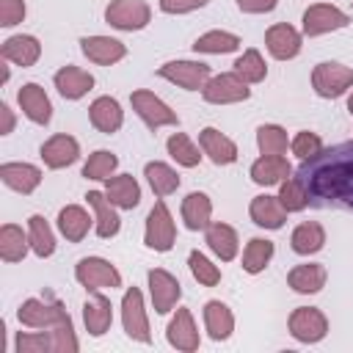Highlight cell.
I'll return each mask as SVG.
<instances>
[{
  "label": "cell",
  "instance_id": "1",
  "mask_svg": "<svg viewBox=\"0 0 353 353\" xmlns=\"http://www.w3.org/2000/svg\"><path fill=\"white\" fill-rule=\"evenodd\" d=\"M295 176L301 179L309 204L353 210V143H339L325 152L320 149L301 163Z\"/></svg>",
  "mask_w": 353,
  "mask_h": 353
},
{
  "label": "cell",
  "instance_id": "2",
  "mask_svg": "<svg viewBox=\"0 0 353 353\" xmlns=\"http://www.w3.org/2000/svg\"><path fill=\"white\" fill-rule=\"evenodd\" d=\"M19 323H25L30 328H58V325H66L72 320H69L66 309L58 301L44 303V301L30 298V301H25L19 306Z\"/></svg>",
  "mask_w": 353,
  "mask_h": 353
},
{
  "label": "cell",
  "instance_id": "3",
  "mask_svg": "<svg viewBox=\"0 0 353 353\" xmlns=\"http://www.w3.org/2000/svg\"><path fill=\"white\" fill-rule=\"evenodd\" d=\"M312 83L317 88L320 97H339L345 88L353 85V69L350 66H342V63H317L314 72H312Z\"/></svg>",
  "mask_w": 353,
  "mask_h": 353
},
{
  "label": "cell",
  "instance_id": "4",
  "mask_svg": "<svg viewBox=\"0 0 353 353\" xmlns=\"http://www.w3.org/2000/svg\"><path fill=\"white\" fill-rule=\"evenodd\" d=\"M157 74L165 77V80H171V83H176L185 91H196V88H204L207 85L210 66L207 63H196V61H171V63L160 66Z\"/></svg>",
  "mask_w": 353,
  "mask_h": 353
},
{
  "label": "cell",
  "instance_id": "5",
  "mask_svg": "<svg viewBox=\"0 0 353 353\" xmlns=\"http://www.w3.org/2000/svg\"><path fill=\"white\" fill-rule=\"evenodd\" d=\"M74 276L77 281L85 287V290H99V287H119L121 284V276L119 270L105 262V259H97V256H88V259H80L77 268H74Z\"/></svg>",
  "mask_w": 353,
  "mask_h": 353
},
{
  "label": "cell",
  "instance_id": "6",
  "mask_svg": "<svg viewBox=\"0 0 353 353\" xmlns=\"http://www.w3.org/2000/svg\"><path fill=\"white\" fill-rule=\"evenodd\" d=\"M174 221H171V212L165 207V201H157L146 218V245L154 248V251H168L174 245Z\"/></svg>",
  "mask_w": 353,
  "mask_h": 353
},
{
  "label": "cell",
  "instance_id": "7",
  "mask_svg": "<svg viewBox=\"0 0 353 353\" xmlns=\"http://www.w3.org/2000/svg\"><path fill=\"white\" fill-rule=\"evenodd\" d=\"M105 19L119 30H141L149 22V6L143 0H113Z\"/></svg>",
  "mask_w": 353,
  "mask_h": 353
},
{
  "label": "cell",
  "instance_id": "8",
  "mask_svg": "<svg viewBox=\"0 0 353 353\" xmlns=\"http://www.w3.org/2000/svg\"><path fill=\"white\" fill-rule=\"evenodd\" d=\"M121 320H124V331L127 336L138 339V342H149L152 334H149V323H146V314H143V298L135 287H130L124 292V301H121Z\"/></svg>",
  "mask_w": 353,
  "mask_h": 353
},
{
  "label": "cell",
  "instance_id": "9",
  "mask_svg": "<svg viewBox=\"0 0 353 353\" xmlns=\"http://www.w3.org/2000/svg\"><path fill=\"white\" fill-rule=\"evenodd\" d=\"M248 85L240 74H218L212 80H207L204 85V99L207 102H215V105H226V102H240V99H248Z\"/></svg>",
  "mask_w": 353,
  "mask_h": 353
},
{
  "label": "cell",
  "instance_id": "10",
  "mask_svg": "<svg viewBox=\"0 0 353 353\" xmlns=\"http://www.w3.org/2000/svg\"><path fill=\"white\" fill-rule=\"evenodd\" d=\"M132 108L138 110V116L152 127V130H157V127H163V124H176V113L163 102V99H157L152 91H132Z\"/></svg>",
  "mask_w": 353,
  "mask_h": 353
},
{
  "label": "cell",
  "instance_id": "11",
  "mask_svg": "<svg viewBox=\"0 0 353 353\" xmlns=\"http://www.w3.org/2000/svg\"><path fill=\"white\" fill-rule=\"evenodd\" d=\"M347 22H350L347 14H342L339 8L325 6V3H317V6H309L306 14H303V33L306 36H320V33L345 28Z\"/></svg>",
  "mask_w": 353,
  "mask_h": 353
},
{
  "label": "cell",
  "instance_id": "12",
  "mask_svg": "<svg viewBox=\"0 0 353 353\" xmlns=\"http://www.w3.org/2000/svg\"><path fill=\"white\" fill-rule=\"evenodd\" d=\"M290 331H292V336L301 339V342H317V339L325 336L328 323H325V317H323L320 309L301 306V309H295L292 317H290Z\"/></svg>",
  "mask_w": 353,
  "mask_h": 353
},
{
  "label": "cell",
  "instance_id": "13",
  "mask_svg": "<svg viewBox=\"0 0 353 353\" xmlns=\"http://www.w3.org/2000/svg\"><path fill=\"white\" fill-rule=\"evenodd\" d=\"M149 287H152V303H154V309H157L160 314L171 312V306H174V303L179 301V295H182L179 281H176L171 273L160 270V268L149 270Z\"/></svg>",
  "mask_w": 353,
  "mask_h": 353
},
{
  "label": "cell",
  "instance_id": "14",
  "mask_svg": "<svg viewBox=\"0 0 353 353\" xmlns=\"http://www.w3.org/2000/svg\"><path fill=\"white\" fill-rule=\"evenodd\" d=\"M17 99H19V108L25 110V116L30 121H36V124H47L50 121L52 108H50V99H47V94H44L41 85H36V83L22 85L19 94H17Z\"/></svg>",
  "mask_w": 353,
  "mask_h": 353
},
{
  "label": "cell",
  "instance_id": "15",
  "mask_svg": "<svg viewBox=\"0 0 353 353\" xmlns=\"http://www.w3.org/2000/svg\"><path fill=\"white\" fill-rule=\"evenodd\" d=\"M265 44L270 50L273 58L279 61H287V58H295L298 50H301V36L295 28L290 25H273L268 33H265Z\"/></svg>",
  "mask_w": 353,
  "mask_h": 353
},
{
  "label": "cell",
  "instance_id": "16",
  "mask_svg": "<svg viewBox=\"0 0 353 353\" xmlns=\"http://www.w3.org/2000/svg\"><path fill=\"white\" fill-rule=\"evenodd\" d=\"M0 176L11 190H19V193H33L41 182V171L28 163H3Z\"/></svg>",
  "mask_w": 353,
  "mask_h": 353
},
{
  "label": "cell",
  "instance_id": "17",
  "mask_svg": "<svg viewBox=\"0 0 353 353\" xmlns=\"http://www.w3.org/2000/svg\"><path fill=\"white\" fill-rule=\"evenodd\" d=\"M199 143L210 154V160L218 163V165H229V163L237 160V146L226 135H221L218 130H212V127H207V130L199 132Z\"/></svg>",
  "mask_w": 353,
  "mask_h": 353
},
{
  "label": "cell",
  "instance_id": "18",
  "mask_svg": "<svg viewBox=\"0 0 353 353\" xmlns=\"http://www.w3.org/2000/svg\"><path fill=\"white\" fill-rule=\"evenodd\" d=\"M251 218L256 226H265V229H279L287 218V207L281 204L279 196H256L251 201Z\"/></svg>",
  "mask_w": 353,
  "mask_h": 353
},
{
  "label": "cell",
  "instance_id": "19",
  "mask_svg": "<svg viewBox=\"0 0 353 353\" xmlns=\"http://www.w3.org/2000/svg\"><path fill=\"white\" fill-rule=\"evenodd\" d=\"M91 85H94V77L77 66H63L55 72V88L66 99H80L85 91H91Z\"/></svg>",
  "mask_w": 353,
  "mask_h": 353
},
{
  "label": "cell",
  "instance_id": "20",
  "mask_svg": "<svg viewBox=\"0 0 353 353\" xmlns=\"http://www.w3.org/2000/svg\"><path fill=\"white\" fill-rule=\"evenodd\" d=\"M77 154H80L77 141L69 138V135H52V138L41 146V157H44V163H47L50 168H63V165L74 163Z\"/></svg>",
  "mask_w": 353,
  "mask_h": 353
},
{
  "label": "cell",
  "instance_id": "21",
  "mask_svg": "<svg viewBox=\"0 0 353 353\" xmlns=\"http://www.w3.org/2000/svg\"><path fill=\"white\" fill-rule=\"evenodd\" d=\"M290 171L292 168L281 154H262L251 165V179L259 185H276V182H284L290 176Z\"/></svg>",
  "mask_w": 353,
  "mask_h": 353
},
{
  "label": "cell",
  "instance_id": "22",
  "mask_svg": "<svg viewBox=\"0 0 353 353\" xmlns=\"http://www.w3.org/2000/svg\"><path fill=\"white\" fill-rule=\"evenodd\" d=\"M39 52H41V47H39V41L33 36H11L0 47V55L6 61L17 63V66H33L36 58H39Z\"/></svg>",
  "mask_w": 353,
  "mask_h": 353
},
{
  "label": "cell",
  "instance_id": "23",
  "mask_svg": "<svg viewBox=\"0 0 353 353\" xmlns=\"http://www.w3.org/2000/svg\"><path fill=\"white\" fill-rule=\"evenodd\" d=\"M80 44H83V52H85L91 61H97V63H116V61H121L124 52H127L121 41L108 39V36H85Z\"/></svg>",
  "mask_w": 353,
  "mask_h": 353
},
{
  "label": "cell",
  "instance_id": "24",
  "mask_svg": "<svg viewBox=\"0 0 353 353\" xmlns=\"http://www.w3.org/2000/svg\"><path fill=\"white\" fill-rule=\"evenodd\" d=\"M168 342L179 350H196L199 347V331L193 325V317L188 309H179L176 317L168 325Z\"/></svg>",
  "mask_w": 353,
  "mask_h": 353
},
{
  "label": "cell",
  "instance_id": "25",
  "mask_svg": "<svg viewBox=\"0 0 353 353\" xmlns=\"http://www.w3.org/2000/svg\"><path fill=\"white\" fill-rule=\"evenodd\" d=\"M88 116H91V124L99 130V132H116L121 127V108L116 99L110 97H99L91 108H88Z\"/></svg>",
  "mask_w": 353,
  "mask_h": 353
},
{
  "label": "cell",
  "instance_id": "26",
  "mask_svg": "<svg viewBox=\"0 0 353 353\" xmlns=\"http://www.w3.org/2000/svg\"><path fill=\"white\" fill-rule=\"evenodd\" d=\"M85 199L97 212V234L99 237H113L119 232V215L113 210V201H108L99 190H88Z\"/></svg>",
  "mask_w": 353,
  "mask_h": 353
},
{
  "label": "cell",
  "instance_id": "27",
  "mask_svg": "<svg viewBox=\"0 0 353 353\" xmlns=\"http://www.w3.org/2000/svg\"><path fill=\"white\" fill-rule=\"evenodd\" d=\"M108 199L121 210H132L141 201V188L130 174H121L108 179Z\"/></svg>",
  "mask_w": 353,
  "mask_h": 353
},
{
  "label": "cell",
  "instance_id": "28",
  "mask_svg": "<svg viewBox=\"0 0 353 353\" xmlns=\"http://www.w3.org/2000/svg\"><path fill=\"white\" fill-rule=\"evenodd\" d=\"M83 320H85V328L94 334V336H102L108 328H110V320H113V312H110V301L105 295H94V301L85 303V312H83Z\"/></svg>",
  "mask_w": 353,
  "mask_h": 353
},
{
  "label": "cell",
  "instance_id": "29",
  "mask_svg": "<svg viewBox=\"0 0 353 353\" xmlns=\"http://www.w3.org/2000/svg\"><path fill=\"white\" fill-rule=\"evenodd\" d=\"M210 212H212V204L204 193H190L185 201H182V218H185V226L188 229H207L210 226Z\"/></svg>",
  "mask_w": 353,
  "mask_h": 353
},
{
  "label": "cell",
  "instance_id": "30",
  "mask_svg": "<svg viewBox=\"0 0 353 353\" xmlns=\"http://www.w3.org/2000/svg\"><path fill=\"white\" fill-rule=\"evenodd\" d=\"M207 245H210L223 262H229V259H234V254H237V234H234V229L226 226V223H210V226H207Z\"/></svg>",
  "mask_w": 353,
  "mask_h": 353
},
{
  "label": "cell",
  "instance_id": "31",
  "mask_svg": "<svg viewBox=\"0 0 353 353\" xmlns=\"http://www.w3.org/2000/svg\"><path fill=\"white\" fill-rule=\"evenodd\" d=\"M204 323H207V331L212 339H226L234 328V317L221 301H210L204 306Z\"/></svg>",
  "mask_w": 353,
  "mask_h": 353
},
{
  "label": "cell",
  "instance_id": "32",
  "mask_svg": "<svg viewBox=\"0 0 353 353\" xmlns=\"http://www.w3.org/2000/svg\"><path fill=\"white\" fill-rule=\"evenodd\" d=\"M28 243H30V237H25V232L14 223H6L0 229V256L6 262H19L28 251Z\"/></svg>",
  "mask_w": 353,
  "mask_h": 353
},
{
  "label": "cell",
  "instance_id": "33",
  "mask_svg": "<svg viewBox=\"0 0 353 353\" xmlns=\"http://www.w3.org/2000/svg\"><path fill=\"white\" fill-rule=\"evenodd\" d=\"M287 281L295 292H317L325 284V268L323 265H298L290 270Z\"/></svg>",
  "mask_w": 353,
  "mask_h": 353
},
{
  "label": "cell",
  "instance_id": "34",
  "mask_svg": "<svg viewBox=\"0 0 353 353\" xmlns=\"http://www.w3.org/2000/svg\"><path fill=\"white\" fill-rule=\"evenodd\" d=\"M58 226H61V232H63L66 240L77 243L88 232V212L83 207H74V204L72 207H63L61 215H58Z\"/></svg>",
  "mask_w": 353,
  "mask_h": 353
},
{
  "label": "cell",
  "instance_id": "35",
  "mask_svg": "<svg viewBox=\"0 0 353 353\" xmlns=\"http://www.w3.org/2000/svg\"><path fill=\"white\" fill-rule=\"evenodd\" d=\"M323 243H325V232H323V226L314 223V221H306V223H301V226L292 232V248H295L298 254H314V251L323 248Z\"/></svg>",
  "mask_w": 353,
  "mask_h": 353
},
{
  "label": "cell",
  "instance_id": "36",
  "mask_svg": "<svg viewBox=\"0 0 353 353\" xmlns=\"http://www.w3.org/2000/svg\"><path fill=\"white\" fill-rule=\"evenodd\" d=\"M146 176H149V185L152 190L163 199L168 193H174L179 188V176L174 168H168L165 163H146Z\"/></svg>",
  "mask_w": 353,
  "mask_h": 353
},
{
  "label": "cell",
  "instance_id": "37",
  "mask_svg": "<svg viewBox=\"0 0 353 353\" xmlns=\"http://www.w3.org/2000/svg\"><path fill=\"white\" fill-rule=\"evenodd\" d=\"M237 47H240V39L234 33H226V30H210V33L199 36L193 44L196 52H232Z\"/></svg>",
  "mask_w": 353,
  "mask_h": 353
},
{
  "label": "cell",
  "instance_id": "38",
  "mask_svg": "<svg viewBox=\"0 0 353 353\" xmlns=\"http://www.w3.org/2000/svg\"><path fill=\"white\" fill-rule=\"evenodd\" d=\"M273 256V243L270 240H262V237H254L245 251H243V270L248 273H259Z\"/></svg>",
  "mask_w": 353,
  "mask_h": 353
},
{
  "label": "cell",
  "instance_id": "39",
  "mask_svg": "<svg viewBox=\"0 0 353 353\" xmlns=\"http://www.w3.org/2000/svg\"><path fill=\"white\" fill-rule=\"evenodd\" d=\"M265 61H262V55L256 52V50H245L237 61H234V74H240L245 83H259V80H265Z\"/></svg>",
  "mask_w": 353,
  "mask_h": 353
},
{
  "label": "cell",
  "instance_id": "40",
  "mask_svg": "<svg viewBox=\"0 0 353 353\" xmlns=\"http://www.w3.org/2000/svg\"><path fill=\"white\" fill-rule=\"evenodd\" d=\"M30 248L39 256H50L55 251V240H52V229L47 226V221L41 215L30 218Z\"/></svg>",
  "mask_w": 353,
  "mask_h": 353
},
{
  "label": "cell",
  "instance_id": "41",
  "mask_svg": "<svg viewBox=\"0 0 353 353\" xmlns=\"http://www.w3.org/2000/svg\"><path fill=\"white\" fill-rule=\"evenodd\" d=\"M168 152H171V157H174L176 163H182V165H188V168L199 165V160H201L199 149L190 143V138H188L185 132H174V135L168 138Z\"/></svg>",
  "mask_w": 353,
  "mask_h": 353
},
{
  "label": "cell",
  "instance_id": "42",
  "mask_svg": "<svg viewBox=\"0 0 353 353\" xmlns=\"http://www.w3.org/2000/svg\"><path fill=\"white\" fill-rule=\"evenodd\" d=\"M256 143H259L262 154H284V149H287V132L281 127H276V124H265L256 132Z\"/></svg>",
  "mask_w": 353,
  "mask_h": 353
},
{
  "label": "cell",
  "instance_id": "43",
  "mask_svg": "<svg viewBox=\"0 0 353 353\" xmlns=\"http://www.w3.org/2000/svg\"><path fill=\"white\" fill-rule=\"evenodd\" d=\"M116 154L113 152H105V149H99V152H94L91 157H88V163L83 165V176H88V179H110V171L116 168Z\"/></svg>",
  "mask_w": 353,
  "mask_h": 353
},
{
  "label": "cell",
  "instance_id": "44",
  "mask_svg": "<svg viewBox=\"0 0 353 353\" xmlns=\"http://www.w3.org/2000/svg\"><path fill=\"white\" fill-rule=\"evenodd\" d=\"M279 199H281V204L287 207V212L303 210V207L309 204V196H306V190H303V185H301L298 176H287V179L281 182V193H279Z\"/></svg>",
  "mask_w": 353,
  "mask_h": 353
},
{
  "label": "cell",
  "instance_id": "45",
  "mask_svg": "<svg viewBox=\"0 0 353 353\" xmlns=\"http://www.w3.org/2000/svg\"><path fill=\"white\" fill-rule=\"evenodd\" d=\"M190 270H193V276L204 284V287H215L218 281H221V273H218V268L204 256V254H199V251H193L190 254Z\"/></svg>",
  "mask_w": 353,
  "mask_h": 353
},
{
  "label": "cell",
  "instance_id": "46",
  "mask_svg": "<svg viewBox=\"0 0 353 353\" xmlns=\"http://www.w3.org/2000/svg\"><path fill=\"white\" fill-rule=\"evenodd\" d=\"M17 350L19 353H41V350H52V331L50 334H19L17 339Z\"/></svg>",
  "mask_w": 353,
  "mask_h": 353
},
{
  "label": "cell",
  "instance_id": "47",
  "mask_svg": "<svg viewBox=\"0 0 353 353\" xmlns=\"http://www.w3.org/2000/svg\"><path fill=\"white\" fill-rule=\"evenodd\" d=\"M320 149H323V143H320V138H317L314 132H298V135L292 138V152H295L301 160L314 157Z\"/></svg>",
  "mask_w": 353,
  "mask_h": 353
},
{
  "label": "cell",
  "instance_id": "48",
  "mask_svg": "<svg viewBox=\"0 0 353 353\" xmlns=\"http://www.w3.org/2000/svg\"><path fill=\"white\" fill-rule=\"evenodd\" d=\"M25 17V3L22 0H0V25L11 28L17 22H22Z\"/></svg>",
  "mask_w": 353,
  "mask_h": 353
},
{
  "label": "cell",
  "instance_id": "49",
  "mask_svg": "<svg viewBox=\"0 0 353 353\" xmlns=\"http://www.w3.org/2000/svg\"><path fill=\"white\" fill-rule=\"evenodd\" d=\"M207 0H160V8L165 14H185V11H193V8H201Z\"/></svg>",
  "mask_w": 353,
  "mask_h": 353
},
{
  "label": "cell",
  "instance_id": "50",
  "mask_svg": "<svg viewBox=\"0 0 353 353\" xmlns=\"http://www.w3.org/2000/svg\"><path fill=\"white\" fill-rule=\"evenodd\" d=\"M237 6L248 14H262V11H270L276 6V0H237Z\"/></svg>",
  "mask_w": 353,
  "mask_h": 353
},
{
  "label": "cell",
  "instance_id": "51",
  "mask_svg": "<svg viewBox=\"0 0 353 353\" xmlns=\"http://www.w3.org/2000/svg\"><path fill=\"white\" fill-rule=\"evenodd\" d=\"M0 119H3V124H0V135H8L11 127H14V116H11L8 105H0Z\"/></svg>",
  "mask_w": 353,
  "mask_h": 353
},
{
  "label": "cell",
  "instance_id": "52",
  "mask_svg": "<svg viewBox=\"0 0 353 353\" xmlns=\"http://www.w3.org/2000/svg\"><path fill=\"white\" fill-rule=\"evenodd\" d=\"M347 110H350V113H353V97H350V99H347Z\"/></svg>",
  "mask_w": 353,
  "mask_h": 353
}]
</instances>
